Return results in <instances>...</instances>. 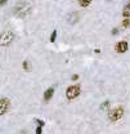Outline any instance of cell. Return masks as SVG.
Segmentation results:
<instances>
[{
    "label": "cell",
    "instance_id": "cell-10",
    "mask_svg": "<svg viewBox=\"0 0 130 134\" xmlns=\"http://www.w3.org/2000/svg\"><path fill=\"white\" fill-rule=\"evenodd\" d=\"M129 26H130V19L129 18H124V21H123V27L128 28Z\"/></svg>",
    "mask_w": 130,
    "mask_h": 134
},
{
    "label": "cell",
    "instance_id": "cell-19",
    "mask_svg": "<svg viewBox=\"0 0 130 134\" xmlns=\"http://www.w3.org/2000/svg\"><path fill=\"white\" fill-rule=\"evenodd\" d=\"M125 9H128V10H130V1L128 3V4H126V5H125Z\"/></svg>",
    "mask_w": 130,
    "mask_h": 134
},
{
    "label": "cell",
    "instance_id": "cell-13",
    "mask_svg": "<svg viewBox=\"0 0 130 134\" xmlns=\"http://www.w3.org/2000/svg\"><path fill=\"white\" fill-rule=\"evenodd\" d=\"M123 17L124 18H129L130 17V12L128 9H124V12H123Z\"/></svg>",
    "mask_w": 130,
    "mask_h": 134
},
{
    "label": "cell",
    "instance_id": "cell-7",
    "mask_svg": "<svg viewBox=\"0 0 130 134\" xmlns=\"http://www.w3.org/2000/svg\"><path fill=\"white\" fill-rule=\"evenodd\" d=\"M53 94H54V88H49L48 90H45V93H44V101L45 102L50 101V98L53 97Z\"/></svg>",
    "mask_w": 130,
    "mask_h": 134
},
{
    "label": "cell",
    "instance_id": "cell-4",
    "mask_svg": "<svg viewBox=\"0 0 130 134\" xmlns=\"http://www.w3.org/2000/svg\"><path fill=\"white\" fill-rule=\"evenodd\" d=\"M8 110H9V99L0 98V116L4 115Z\"/></svg>",
    "mask_w": 130,
    "mask_h": 134
},
{
    "label": "cell",
    "instance_id": "cell-1",
    "mask_svg": "<svg viewBox=\"0 0 130 134\" xmlns=\"http://www.w3.org/2000/svg\"><path fill=\"white\" fill-rule=\"evenodd\" d=\"M14 39V34L12 31H4L0 34V46H6L9 45Z\"/></svg>",
    "mask_w": 130,
    "mask_h": 134
},
{
    "label": "cell",
    "instance_id": "cell-18",
    "mask_svg": "<svg viewBox=\"0 0 130 134\" xmlns=\"http://www.w3.org/2000/svg\"><path fill=\"white\" fill-rule=\"evenodd\" d=\"M36 121H37V124H39V125H41V127L44 125V121H41V120H36Z\"/></svg>",
    "mask_w": 130,
    "mask_h": 134
},
{
    "label": "cell",
    "instance_id": "cell-16",
    "mask_svg": "<svg viewBox=\"0 0 130 134\" xmlns=\"http://www.w3.org/2000/svg\"><path fill=\"white\" fill-rule=\"evenodd\" d=\"M116 34H119V30L117 28H113L112 30V35H116Z\"/></svg>",
    "mask_w": 130,
    "mask_h": 134
},
{
    "label": "cell",
    "instance_id": "cell-11",
    "mask_svg": "<svg viewBox=\"0 0 130 134\" xmlns=\"http://www.w3.org/2000/svg\"><path fill=\"white\" fill-rule=\"evenodd\" d=\"M55 37H57V31L54 30V31L52 32V35H50V41L54 43V41H55Z\"/></svg>",
    "mask_w": 130,
    "mask_h": 134
},
{
    "label": "cell",
    "instance_id": "cell-6",
    "mask_svg": "<svg viewBox=\"0 0 130 134\" xmlns=\"http://www.w3.org/2000/svg\"><path fill=\"white\" fill-rule=\"evenodd\" d=\"M77 19H79V15H77V13H70L68 14V17H67V21H68V23L70 25H75L76 22H77Z\"/></svg>",
    "mask_w": 130,
    "mask_h": 134
},
{
    "label": "cell",
    "instance_id": "cell-17",
    "mask_svg": "<svg viewBox=\"0 0 130 134\" xmlns=\"http://www.w3.org/2000/svg\"><path fill=\"white\" fill-rule=\"evenodd\" d=\"M6 1H8V0H0V6H3L4 4H6Z\"/></svg>",
    "mask_w": 130,
    "mask_h": 134
},
{
    "label": "cell",
    "instance_id": "cell-2",
    "mask_svg": "<svg viewBox=\"0 0 130 134\" xmlns=\"http://www.w3.org/2000/svg\"><path fill=\"white\" fill-rule=\"evenodd\" d=\"M123 115H124V108L123 107H116V108H113L108 112V119L111 121H117L123 117Z\"/></svg>",
    "mask_w": 130,
    "mask_h": 134
},
{
    "label": "cell",
    "instance_id": "cell-3",
    "mask_svg": "<svg viewBox=\"0 0 130 134\" xmlns=\"http://www.w3.org/2000/svg\"><path fill=\"white\" fill-rule=\"evenodd\" d=\"M79 94H80V86H79V85H72V86H70V88L66 90V96H67L68 99H74V98H76Z\"/></svg>",
    "mask_w": 130,
    "mask_h": 134
},
{
    "label": "cell",
    "instance_id": "cell-9",
    "mask_svg": "<svg viewBox=\"0 0 130 134\" xmlns=\"http://www.w3.org/2000/svg\"><path fill=\"white\" fill-rule=\"evenodd\" d=\"M22 66H23V68H25L26 71H31V65H30L28 61H25V62L22 63Z\"/></svg>",
    "mask_w": 130,
    "mask_h": 134
},
{
    "label": "cell",
    "instance_id": "cell-14",
    "mask_svg": "<svg viewBox=\"0 0 130 134\" xmlns=\"http://www.w3.org/2000/svg\"><path fill=\"white\" fill-rule=\"evenodd\" d=\"M41 133H43V127L39 125V127L36 128V134H41Z\"/></svg>",
    "mask_w": 130,
    "mask_h": 134
},
{
    "label": "cell",
    "instance_id": "cell-12",
    "mask_svg": "<svg viewBox=\"0 0 130 134\" xmlns=\"http://www.w3.org/2000/svg\"><path fill=\"white\" fill-rule=\"evenodd\" d=\"M108 106H110V102L108 101H104L102 103V106H101V110H106V108H108Z\"/></svg>",
    "mask_w": 130,
    "mask_h": 134
},
{
    "label": "cell",
    "instance_id": "cell-8",
    "mask_svg": "<svg viewBox=\"0 0 130 134\" xmlns=\"http://www.w3.org/2000/svg\"><path fill=\"white\" fill-rule=\"evenodd\" d=\"M90 3H92V0H79V4H80L83 8H86Z\"/></svg>",
    "mask_w": 130,
    "mask_h": 134
},
{
    "label": "cell",
    "instance_id": "cell-5",
    "mask_svg": "<svg viewBox=\"0 0 130 134\" xmlns=\"http://www.w3.org/2000/svg\"><path fill=\"white\" fill-rule=\"evenodd\" d=\"M128 50V43L126 41H120L116 44V52L117 53H125Z\"/></svg>",
    "mask_w": 130,
    "mask_h": 134
},
{
    "label": "cell",
    "instance_id": "cell-15",
    "mask_svg": "<svg viewBox=\"0 0 130 134\" xmlns=\"http://www.w3.org/2000/svg\"><path fill=\"white\" fill-rule=\"evenodd\" d=\"M71 79H72V81H76V80L79 79V75H72V77H71Z\"/></svg>",
    "mask_w": 130,
    "mask_h": 134
}]
</instances>
